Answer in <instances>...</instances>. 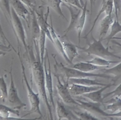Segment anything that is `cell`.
Returning a JSON list of instances; mask_svg holds the SVG:
<instances>
[{
    "mask_svg": "<svg viewBox=\"0 0 121 120\" xmlns=\"http://www.w3.org/2000/svg\"><path fill=\"white\" fill-rule=\"evenodd\" d=\"M112 15H105V17L100 21L99 24V40H104L109 28L113 22Z\"/></svg>",
    "mask_w": 121,
    "mask_h": 120,
    "instance_id": "17",
    "label": "cell"
},
{
    "mask_svg": "<svg viewBox=\"0 0 121 120\" xmlns=\"http://www.w3.org/2000/svg\"><path fill=\"white\" fill-rule=\"evenodd\" d=\"M87 62L91 63L93 65H96V66H99V67H108L111 63H116L117 62L116 61H110V60H106L104 58H100V57H95L92 60H87Z\"/></svg>",
    "mask_w": 121,
    "mask_h": 120,
    "instance_id": "22",
    "label": "cell"
},
{
    "mask_svg": "<svg viewBox=\"0 0 121 120\" xmlns=\"http://www.w3.org/2000/svg\"><path fill=\"white\" fill-rule=\"evenodd\" d=\"M113 5L115 7V13L117 17V19L118 20L119 15L121 11V0H113Z\"/></svg>",
    "mask_w": 121,
    "mask_h": 120,
    "instance_id": "32",
    "label": "cell"
},
{
    "mask_svg": "<svg viewBox=\"0 0 121 120\" xmlns=\"http://www.w3.org/2000/svg\"><path fill=\"white\" fill-rule=\"evenodd\" d=\"M76 100L79 103L78 106L82 108L84 111H87L95 116H98L104 117L111 118L109 117V114L107 113L105 110H102L100 108L101 104L100 103H96L92 101H82L81 99L79 100L78 99Z\"/></svg>",
    "mask_w": 121,
    "mask_h": 120,
    "instance_id": "9",
    "label": "cell"
},
{
    "mask_svg": "<svg viewBox=\"0 0 121 120\" xmlns=\"http://www.w3.org/2000/svg\"><path fill=\"white\" fill-rule=\"evenodd\" d=\"M73 111L78 117L79 120H102L86 111H77L73 110Z\"/></svg>",
    "mask_w": 121,
    "mask_h": 120,
    "instance_id": "27",
    "label": "cell"
},
{
    "mask_svg": "<svg viewBox=\"0 0 121 120\" xmlns=\"http://www.w3.org/2000/svg\"><path fill=\"white\" fill-rule=\"evenodd\" d=\"M110 95H113L115 96V97H119L121 95V84L119 85V86L118 87H117L113 91H112V92H108L107 93H105V94H104V99H105V98L108 97Z\"/></svg>",
    "mask_w": 121,
    "mask_h": 120,
    "instance_id": "30",
    "label": "cell"
},
{
    "mask_svg": "<svg viewBox=\"0 0 121 120\" xmlns=\"http://www.w3.org/2000/svg\"><path fill=\"white\" fill-rule=\"evenodd\" d=\"M112 43H113L114 45H115V46L117 47L118 50L120 51L121 52V44L117 42V41H115V40H112Z\"/></svg>",
    "mask_w": 121,
    "mask_h": 120,
    "instance_id": "37",
    "label": "cell"
},
{
    "mask_svg": "<svg viewBox=\"0 0 121 120\" xmlns=\"http://www.w3.org/2000/svg\"><path fill=\"white\" fill-rule=\"evenodd\" d=\"M54 76L57 79V92L61 101L65 104H67V105L73 104V105L78 106L79 103L75 99L73 98V96L71 95L69 89L68 81L67 80H63L64 82L62 83L60 80L59 75L56 73H54Z\"/></svg>",
    "mask_w": 121,
    "mask_h": 120,
    "instance_id": "7",
    "label": "cell"
},
{
    "mask_svg": "<svg viewBox=\"0 0 121 120\" xmlns=\"http://www.w3.org/2000/svg\"><path fill=\"white\" fill-rule=\"evenodd\" d=\"M113 85H114L113 84H107L106 86H103V87L99 89L92 91V92H89V93H87L83 95V97L84 98H86L90 99L91 101L93 102L100 103V104H102L104 103V97H103L104 95H103V93H104V92L105 90L107 89L108 88H110Z\"/></svg>",
    "mask_w": 121,
    "mask_h": 120,
    "instance_id": "14",
    "label": "cell"
},
{
    "mask_svg": "<svg viewBox=\"0 0 121 120\" xmlns=\"http://www.w3.org/2000/svg\"><path fill=\"white\" fill-rule=\"evenodd\" d=\"M0 99H1V97H0Z\"/></svg>",
    "mask_w": 121,
    "mask_h": 120,
    "instance_id": "43",
    "label": "cell"
},
{
    "mask_svg": "<svg viewBox=\"0 0 121 120\" xmlns=\"http://www.w3.org/2000/svg\"><path fill=\"white\" fill-rule=\"evenodd\" d=\"M72 67L76 69L79 70V71H82V72L91 73L93 71L100 69V67L96 66V65H93V64L86 61L85 62H78L77 63L74 64V65H73Z\"/></svg>",
    "mask_w": 121,
    "mask_h": 120,
    "instance_id": "20",
    "label": "cell"
},
{
    "mask_svg": "<svg viewBox=\"0 0 121 120\" xmlns=\"http://www.w3.org/2000/svg\"><path fill=\"white\" fill-rule=\"evenodd\" d=\"M50 22H51L50 24H48V28H49L50 32V34H51V36H52V42H53V43L54 44L56 48L57 49V50L58 52H59V53H60V54L62 56L63 58L65 59V60H66L68 63L73 65V64L70 62L69 59L67 58V56L66 55V53H65V51H64L63 46L62 43H61L60 36H59L57 35V33L56 32V31L54 30V27H53V22H52V17H51Z\"/></svg>",
    "mask_w": 121,
    "mask_h": 120,
    "instance_id": "13",
    "label": "cell"
},
{
    "mask_svg": "<svg viewBox=\"0 0 121 120\" xmlns=\"http://www.w3.org/2000/svg\"><path fill=\"white\" fill-rule=\"evenodd\" d=\"M90 2V5H91V14L92 13V11H93V5L95 4V1L94 0H89Z\"/></svg>",
    "mask_w": 121,
    "mask_h": 120,
    "instance_id": "38",
    "label": "cell"
},
{
    "mask_svg": "<svg viewBox=\"0 0 121 120\" xmlns=\"http://www.w3.org/2000/svg\"><path fill=\"white\" fill-rule=\"evenodd\" d=\"M80 3H81L83 7L84 4H85V2H84V1H83V0H80Z\"/></svg>",
    "mask_w": 121,
    "mask_h": 120,
    "instance_id": "40",
    "label": "cell"
},
{
    "mask_svg": "<svg viewBox=\"0 0 121 120\" xmlns=\"http://www.w3.org/2000/svg\"><path fill=\"white\" fill-rule=\"evenodd\" d=\"M11 114L19 117L20 111L4 104H0V116L2 117H9Z\"/></svg>",
    "mask_w": 121,
    "mask_h": 120,
    "instance_id": "23",
    "label": "cell"
},
{
    "mask_svg": "<svg viewBox=\"0 0 121 120\" xmlns=\"http://www.w3.org/2000/svg\"><path fill=\"white\" fill-rule=\"evenodd\" d=\"M121 120V119H119V120Z\"/></svg>",
    "mask_w": 121,
    "mask_h": 120,
    "instance_id": "44",
    "label": "cell"
},
{
    "mask_svg": "<svg viewBox=\"0 0 121 120\" xmlns=\"http://www.w3.org/2000/svg\"><path fill=\"white\" fill-rule=\"evenodd\" d=\"M48 120H51V119H50V118H48Z\"/></svg>",
    "mask_w": 121,
    "mask_h": 120,
    "instance_id": "41",
    "label": "cell"
},
{
    "mask_svg": "<svg viewBox=\"0 0 121 120\" xmlns=\"http://www.w3.org/2000/svg\"><path fill=\"white\" fill-rule=\"evenodd\" d=\"M0 36H1V37H2V40H3V41H7V42L8 43V44H9V45H10V46H11L12 47H13V50H14V52H15L16 53H17V51H16V50H15V49H14V47H13V46H12V44L10 43L9 41L8 40V39H7V37H6L4 33V31H3V30H2V26H1V22H0Z\"/></svg>",
    "mask_w": 121,
    "mask_h": 120,
    "instance_id": "35",
    "label": "cell"
},
{
    "mask_svg": "<svg viewBox=\"0 0 121 120\" xmlns=\"http://www.w3.org/2000/svg\"></svg>",
    "mask_w": 121,
    "mask_h": 120,
    "instance_id": "45",
    "label": "cell"
},
{
    "mask_svg": "<svg viewBox=\"0 0 121 120\" xmlns=\"http://www.w3.org/2000/svg\"><path fill=\"white\" fill-rule=\"evenodd\" d=\"M53 58L55 60V65H54V70L56 74L61 76L63 80H68L70 78H93V77H99V78L109 79L111 76L104 73H87L78 69L65 66L62 63H59L56 59L55 55L53 54Z\"/></svg>",
    "mask_w": 121,
    "mask_h": 120,
    "instance_id": "2",
    "label": "cell"
},
{
    "mask_svg": "<svg viewBox=\"0 0 121 120\" xmlns=\"http://www.w3.org/2000/svg\"><path fill=\"white\" fill-rule=\"evenodd\" d=\"M41 117L39 118H17V117H12L9 116V117H2L0 116V120H39L41 118Z\"/></svg>",
    "mask_w": 121,
    "mask_h": 120,
    "instance_id": "33",
    "label": "cell"
},
{
    "mask_svg": "<svg viewBox=\"0 0 121 120\" xmlns=\"http://www.w3.org/2000/svg\"><path fill=\"white\" fill-rule=\"evenodd\" d=\"M46 33L44 31L41 29L40 31V36H39V40H38V46H39V50L40 53V57L41 61L42 63H44V55L46 53Z\"/></svg>",
    "mask_w": 121,
    "mask_h": 120,
    "instance_id": "21",
    "label": "cell"
},
{
    "mask_svg": "<svg viewBox=\"0 0 121 120\" xmlns=\"http://www.w3.org/2000/svg\"><path fill=\"white\" fill-rule=\"evenodd\" d=\"M11 7L14 9L15 13L20 17L22 18L26 21H27V17L30 13L28 9L26 8L24 4L20 0H9Z\"/></svg>",
    "mask_w": 121,
    "mask_h": 120,
    "instance_id": "16",
    "label": "cell"
},
{
    "mask_svg": "<svg viewBox=\"0 0 121 120\" xmlns=\"http://www.w3.org/2000/svg\"><path fill=\"white\" fill-rule=\"evenodd\" d=\"M18 53H17L18 56V58L20 59V63H21V71H22V78H23V80L24 81L25 84H26V88H27V96H28V100H29L30 104L31 106V109L28 112V113L27 114L25 115L24 116V117L25 116H27V115L29 114L30 113H36L38 114L40 116V117H43L42 113H41V111L40 110V95H39V93H35L34 91H33V89L31 88V87L30 86V85H29V83H28V80H27V76H26V70H25V67L24 66L23 62H22V59L21 58V56L20 54V47H18Z\"/></svg>",
    "mask_w": 121,
    "mask_h": 120,
    "instance_id": "3",
    "label": "cell"
},
{
    "mask_svg": "<svg viewBox=\"0 0 121 120\" xmlns=\"http://www.w3.org/2000/svg\"><path fill=\"white\" fill-rule=\"evenodd\" d=\"M69 89L71 95L73 97H79L83 96L86 93H89L92 91H96L101 88L100 86H84L78 84H69Z\"/></svg>",
    "mask_w": 121,
    "mask_h": 120,
    "instance_id": "12",
    "label": "cell"
},
{
    "mask_svg": "<svg viewBox=\"0 0 121 120\" xmlns=\"http://www.w3.org/2000/svg\"><path fill=\"white\" fill-rule=\"evenodd\" d=\"M12 71H13V62L11 63V69L9 71L11 81L7 101L9 104L10 107L15 109V110H20L22 108L26 107V104L24 103L19 97L17 89L15 86V83L14 81Z\"/></svg>",
    "mask_w": 121,
    "mask_h": 120,
    "instance_id": "6",
    "label": "cell"
},
{
    "mask_svg": "<svg viewBox=\"0 0 121 120\" xmlns=\"http://www.w3.org/2000/svg\"><path fill=\"white\" fill-rule=\"evenodd\" d=\"M24 5L28 7L31 11L35 9V0H20Z\"/></svg>",
    "mask_w": 121,
    "mask_h": 120,
    "instance_id": "34",
    "label": "cell"
},
{
    "mask_svg": "<svg viewBox=\"0 0 121 120\" xmlns=\"http://www.w3.org/2000/svg\"><path fill=\"white\" fill-rule=\"evenodd\" d=\"M119 32H121V24L119 22L118 20L115 19L114 20L111 27V33H110L109 35L108 36L107 38L104 39V40H108V43H109V42L113 39V37H114Z\"/></svg>",
    "mask_w": 121,
    "mask_h": 120,
    "instance_id": "24",
    "label": "cell"
},
{
    "mask_svg": "<svg viewBox=\"0 0 121 120\" xmlns=\"http://www.w3.org/2000/svg\"><path fill=\"white\" fill-rule=\"evenodd\" d=\"M97 0H94V1H95H95H96Z\"/></svg>",
    "mask_w": 121,
    "mask_h": 120,
    "instance_id": "42",
    "label": "cell"
},
{
    "mask_svg": "<svg viewBox=\"0 0 121 120\" xmlns=\"http://www.w3.org/2000/svg\"><path fill=\"white\" fill-rule=\"evenodd\" d=\"M35 53L32 48H28L27 53L29 54L30 62L31 76V79L34 80V84L37 89L38 93L40 98L42 99L48 109V114L51 120H54L52 112V107L48 101L47 96V90L46 88V79L44 68V63L41 61L39 50H37V44L34 43Z\"/></svg>",
    "mask_w": 121,
    "mask_h": 120,
    "instance_id": "1",
    "label": "cell"
},
{
    "mask_svg": "<svg viewBox=\"0 0 121 120\" xmlns=\"http://www.w3.org/2000/svg\"><path fill=\"white\" fill-rule=\"evenodd\" d=\"M6 52H2V51H0V56H4L6 54Z\"/></svg>",
    "mask_w": 121,
    "mask_h": 120,
    "instance_id": "39",
    "label": "cell"
},
{
    "mask_svg": "<svg viewBox=\"0 0 121 120\" xmlns=\"http://www.w3.org/2000/svg\"><path fill=\"white\" fill-rule=\"evenodd\" d=\"M102 73H104V74L108 75H112L117 76L121 73V63L115 67L109 69H104L102 70Z\"/></svg>",
    "mask_w": 121,
    "mask_h": 120,
    "instance_id": "29",
    "label": "cell"
},
{
    "mask_svg": "<svg viewBox=\"0 0 121 120\" xmlns=\"http://www.w3.org/2000/svg\"><path fill=\"white\" fill-rule=\"evenodd\" d=\"M61 1H62L63 3L74 6V7H78L81 9H82L83 8V7L81 3H80V0H61Z\"/></svg>",
    "mask_w": 121,
    "mask_h": 120,
    "instance_id": "31",
    "label": "cell"
},
{
    "mask_svg": "<svg viewBox=\"0 0 121 120\" xmlns=\"http://www.w3.org/2000/svg\"><path fill=\"white\" fill-rule=\"evenodd\" d=\"M46 58H44V68L45 72V79H46V88L48 93V101L52 105V108L56 110L55 104L54 102V97H53V79L52 76V71H51L50 62L48 58V52L46 49Z\"/></svg>",
    "mask_w": 121,
    "mask_h": 120,
    "instance_id": "8",
    "label": "cell"
},
{
    "mask_svg": "<svg viewBox=\"0 0 121 120\" xmlns=\"http://www.w3.org/2000/svg\"><path fill=\"white\" fill-rule=\"evenodd\" d=\"M0 8L3 12L6 18L11 22V11L9 0H0Z\"/></svg>",
    "mask_w": 121,
    "mask_h": 120,
    "instance_id": "25",
    "label": "cell"
},
{
    "mask_svg": "<svg viewBox=\"0 0 121 120\" xmlns=\"http://www.w3.org/2000/svg\"><path fill=\"white\" fill-rule=\"evenodd\" d=\"M87 0H85V4H84L83 8L82 9V14L78 20V22H77L76 27L75 29L76 30V31L78 33V37L79 43H80V35L82 34L83 30L84 28L85 22L86 20V15H87Z\"/></svg>",
    "mask_w": 121,
    "mask_h": 120,
    "instance_id": "19",
    "label": "cell"
},
{
    "mask_svg": "<svg viewBox=\"0 0 121 120\" xmlns=\"http://www.w3.org/2000/svg\"><path fill=\"white\" fill-rule=\"evenodd\" d=\"M11 49H13V47H12L10 45L6 46L5 44H3L1 41H0V51H2V52H4L7 53V52H11Z\"/></svg>",
    "mask_w": 121,
    "mask_h": 120,
    "instance_id": "36",
    "label": "cell"
},
{
    "mask_svg": "<svg viewBox=\"0 0 121 120\" xmlns=\"http://www.w3.org/2000/svg\"><path fill=\"white\" fill-rule=\"evenodd\" d=\"M46 1L50 6L57 13V14H59L63 18L66 20V17L65 16L61 9V5L63 4L61 0H46Z\"/></svg>",
    "mask_w": 121,
    "mask_h": 120,
    "instance_id": "26",
    "label": "cell"
},
{
    "mask_svg": "<svg viewBox=\"0 0 121 120\" xmlns=\"http://www.w3.org/2000/svg\"><path fill=\"white\" fill-rule=\"evenodd\" d=\"M69 84H74L78 85H84V86H105L107 84H102L98 81L96 79H90V78H70L67 80Z\"/></svg>",
    "mask_w": 121,
    "mask_h": 120,
    "instance_id": "18",
    "label": "cell"
},
{
    "mask_svg": "<svg viewBox=\"0 0 121 120\" xmlns=\"http://www.w3.org/2000/svg\"><path fill=\"white\" fill-rule=\"evenodd\" d=\"M61 41L66 55L67 56V58L69 59L70 62L73 64V60L76 58L79 57V52L78 50V46L68 40H63L61 39Z\"/></svg>",
    "mask_w": 121,
    "mask_h": 120,
    "instance_id": "15",
    "label": "cell"
},
{
    "mask_svg": "<svg viewBox=\"0 0 121 120\" xmlns=\"http://www.w3.org/2000/svg\"><path fill=\"white\" fill-rule=\"evenodd\" d=\"M0 91H1V98L3 102H5L7 99L8 93V90L7 88V85L5 82L4 76H0Z\"/></svg>",
    "mask_w": 121,
    "mask_h": 120,
    "instance_id": "28",
    "label": "cell"
},
{
    "mask_svg": "<svg viewBox=\"0 0 121 120\" xmlns=\"http://www.w3.org/2000/svg\"><path fill=\"white\" fill-rule=\"evenodd\" d=\"M62 5L65 6V7L69 9L71 16L69 24L68 27L66 28V30L64 31L65 34H64L63 36L64 37H65L67 35V33H68L69 32H70V31H72V30L75 29L76 28L77 22H78V20H79V17H80V15H81L82 9H80V8H78V7H74V6L66 4L64 3H63Z\"/></svg>",
    "mask_w": 121,
    "mask_h": 120,
    "instance_id": "11",
    "label": "cell"
},
{
    "mask_svg": "<svg viewBox=\"0 0 121 120\" xmlns=\"http://www.w3.org/2000/svg\"><path fill=\"white\" fill-rule=\"evenodd\" d=\"M56 115L58 120L66 119L67 120H79L76 115L65 106V104L59 99H57Z\"/></svg>",
    "mask_w": 121,
    "mask_h": 120,
    "instance_id": "10",
    "label": "cell"
},
{
    "mask_svg": "<svg viewBox=\"0 0 121 120\" xmlns=\"http://www.w3.org/2000/svg\"><path fill=\"white\" fill-rule=\"evenodd\" d=\"M11 19L10 22L17 38V40L18 47H20V41H21L23 44L26 52H27L28 45L26 41V33H25L23 25H22L20 17L17 14V13L11 7Z\"/></svg>",
    "mask_w": 121,
    "mask_h": 120,
    "instance_id": "5",
    "label": "cell"
},
{
    "mask_svg": "<svg viewBox=\"0 0 121 120\" xmlns=\"http://www.w3.org/2000/svg\"><path fill=\"white\" fill-rule=\"evenodd\" d=\"M92 39H93V42L89 44L87 48H83L79 46H78V48L82 50L85 53H87L88 55H93L95 56L104 58V59L112 57V58L121 59L120 57L109 51L108 47H105L103 45L101 40L99 39V40H96L93 37H92Z\"/></svg>",
    "mask_w": 121,
    "mask_h": 120,
    "instance_id": "4",
    "label": "cell"
}]
</instances>
